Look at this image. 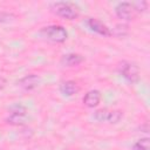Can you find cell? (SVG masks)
Instances as JSON below:
<instances>
[{
	"instance_id": "cell-1",
	"label": "cell",
	"mask_w": 150,
	"mask_h": 150,
	"mask_svg": "<svg viewBox=\"0 0 150 150\" xmlns=\"http://www.w3.org/2000/svg\"><path fill=\"white\" fill-rule=\"evenodd\" d=\"M52 9L53 12L67 20H74L79 16L80 11L79 7L76 5H74L73 2H68V1H57L52 4Z\"/></svg>"
},
{
	"instance_id": "cell-2",
	"label": "cell",
	"mask_w": 150,
	"mask_h": 150,
	"mask_svg": "<svg viewBox=\"0 0 150 150\" xmlns=\"http://www.w3.org/2000/svg\"><path fill=\"white\" fill-rule=\"evenodd\" d=\"M117 70L120 75L125 79L128 82L135 83L139 80V69L136 63L130 62V61H122L118 63Z\"/></svg>"
},
{
	"instance_id": "cell-3",
	"label": "cell",
	"mask_w": 150,
	"mask_h": 150,
	"mask_svg": "<svg viewBox=\"0 0 150 150\" xmlns=\"http://www.w3.org/2000/svg\"><path fill=\"white\" fill-rule=\"evenodd\" d=\"M41 33L43 34L45 38H47L49 41L53 42H64L68 38V33L64 27L60 26V25H52V26H47L45 28H42Z\"/></svg>"
},
{
	"instance_id": "cell-4",
	"label": "cell",
	"mask_w": 150,
	"mask_h": 150,
	"mask_svg": "<svg viewBox=\"0 0 150 150\" xmlns=\"http://www.w3.org/2000/svg\"><path fill=\"white\" fill-rule=\"evenodd\" d=\"M7 123L12 125H23L27 122V109L22 104H14L9 109V116L7 117Z\"/></svg>"
},
{
	"instance_id": "cell-5",
	"label": "cell",
	"mask_w": 150,
	"mask_h": 150,
	"mask_svg": "<svg viewBox=\"0 0 150 150\" xmlns=\"http://www.w3.org/2000/svg\"><path fill=\"white\" fill-rule=\"evenodd\" d=\"M115 13L117 15L118 19L121 20H124V21H130L135 18V15L137 14L136 13V9L132 5V2H120L116 7H115Z\"/></svg>"
},
{
	"instance_id": "cell-6",
	"label": "cell",
	"mask_w": 150,
	"mask_h": 150,
	"mask_svg": "<svg viewBox=\"0 0 150 150\" xmlns=\"http://www.w3.org/2000/svg\"><path fill=\"white\" fill-rule=\"evenodd\" d=\"M87 25L93 32H95V33H97L102 36H110L111 35V30L102 21H100L95 18H89L87 20Z\"/></svg>"
},
{
	"instance_id": "cell-7",
	"label": "cell",
	"mask_w": 150,
	"mask_h": 150,
	"mask_svg": "<svg viewBox=\"0 0 150 150\" xmlns=\"http://www.w3.org/2000/svg\"><path fill=\"white\" fill-rule=\"evenodd\" d=\"M40 84V77L36 74H28L19 81V86L23 90H33Z\"/></svg>"
},
{
	"instance_id": "cell-8",
	"label": "cell",
	"mask_w": 150,
	"mask_h": 150,
	"mask_svg": "<svg viewBox=\"0 0 150 150\" xmlns=\"http://www.w3.org/2000/svg\"><path fill=\"white\" fill-rule=\"evenodd\" d=\"M83 104L88 108H94L96 107L100 101H101V93L96 89L94 90H89L84 96H83Z\"/></svg>"
},
{
	"instance_id": "cell-9",
	"label": "cell",
	"mask_w": 150,
	"mask_h": 150,
	"mask_svg": "<svg viewBox=\"0 0 150 150\" xmlns=\"http://www.w3.org/2000/svg\"><path fill=\"white\" fill-rule=\"evenodd\" d=\"M60 91L64 96H73L80 91V87L75 81L68 80V81H64L60 84Z\"/></svg>"
},
{
	"instance_id": "cell-10",
	"label": "cell",
	"mask_w": 150,
	"mask_h": 150,
	"mask_svg": "<svg viewBox=\"0 0 150 150\" xmlns=\"http://www.w3.org/2000/svg\"><path fill=\"white\" fill-rule=\"evenodd\" d=\"M83 56L77 53H70L67 55H63L61 59V63L66 67H75L83 62Z\"/></svg>"
},
{
	"instance_id": "cell-11",
	"label": "cell",
	"mask_w": 150,
	"mask_h": 150,
	"mask_svg": "<svg viewBox=\"0 0 150 150\" xmlns=\"http://www.w3.org/2000/svg\"><path fill=\"white\" fill-rule=\"evenodd\" d=\"M128 32H129L128 26L125 23H120V25H116L115 26V28L111 32V34L116 35L117 38H123V36H125L128 34Z\"/></svg>"
},
{
	"instance_id": "cell-12",
	"label": "cell",
	"mask_w": 150,
	"mask_h": 150,
	"mask_svg": "<svg viewBox=\"0 0 150 150\" xmlns=\"http://www.w3.org/2000/svg\"><path fill=\"white\" fill-rule=\"evenodd\" d=\"M149 148H150V139L148 137L138 139L132 145V150H149Z\"/></svg>"
},
{
	"instance_id": "cell-13",
	"label": "cell",
	"mask_w": 150,
	"mask_h": 150,
	"mask_svg": "<svg viewBox=\"0 0 150 150\" xmlns=\"http://www.w3.org/2000/svg\"><path fill=\"white\" fill-rule=\"evenodd\" d=\"M109 112H110V110H108L105 108H102V109H98V110L95 111L94 117L98 122H107L108 117H109Z\"/></svg>"
},
{
	"instance_id": "cell-14",
	"label": "cell",
	"mask_w": 150,
	"mask_h": 150,
	"mask_svg": "<svg viewBox=\"0 0 150 150\" xmlns=\"http://www.w3.org/2000/svg\"><path fill=\"white\" fill-rule=\"evenodd\" d=\"M122 117H123V112L121 110H110L107 122L111 123V124H116L122 120Z\"/></svg>"
},
{
	"instance_id": "cell-15",
	"label": "cell",
	"mask_w": 150,
	"mask_h": 150,
	"mask_svg": "<svg viewBox=\"0 0 150 150\" xmlns=\"http://www.w3.org/2000/svg\"><path fill=\"white\" fill-rule=\"evenodd\" d=\"M132 5H134V7L136 9V13H141V12L145 11L146 7H148V2L146 1H135V2H132Z\"/></svg>"
},
{
	"instance_id": "cell-16",
	"label": "cell",
	"mask_w": 150,
	"mask_h": 150,
	"mask_svg": "<svg viewBox=\"0 0 150 150\" xmlns=\"http://www.w3.org/2000/svg\"><path fill=\"white\" fill-rule=\"evenodd\" d=\"M15 19V15L8 12H0V22H9Z\"/></svg>"
},
{
	"instance_id": "cell-17",
	"label": "cell",
	"mask_w": 150,
	"mask_h": 150,
	"mask_svg": "<svg viewBox=\"0 0 150 150\" xmlns=\"http://www.w3.org/2000/svg\"><path fill=\"white\" fill-rule=\"evenodd\" d=\"M5 87H6V79L0 76V90H2Z\"/></svg>"
}]
</instances>
